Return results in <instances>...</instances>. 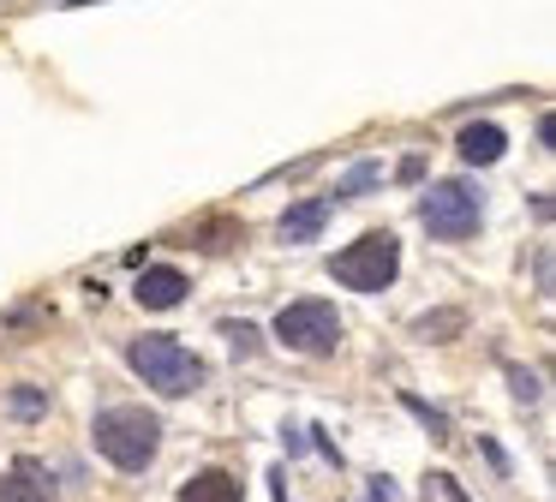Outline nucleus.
Instances as JSON below:
<instances>
[{
	"label": "nucleus",
	"instance_id": "obj_1",
	"mask_svg": "<svg viewBox=\"0 0 556 502\" xmlns=\"http://www.w3.org/2000/svg\"><path fill=\"white\" fill-rule=\"evenodd\" d=\"M90 437H97L102 461H114L121 473H144L162 449V418L144 413V406H102Z\"/></svg>",
	"mask_w": 556,
	"mask_h": 502
},
{
	"label": "nucleus",
	"instance_id": "obj_2",
	"mask_svg": "<svg viewBox=\"0 0 556 502\" xmlns=\"http://www.w3.org/2000/svg\"><path fill=\"white\" fill-rule=\"evenodd\" d=\"M126 365H132L156 394H192L198 382H204V359H198L192 347H180L174 335H138V341L126 347Z\"/></svg>",
	"mask_w": 556,
	"mask_h": 502
},
{
	"label": "nucleus",
	"instance_id": "obj_3",
	"mask_svg": "<svg viewBox=\"0 0 556 502\" xmlns=\"http://www.w3.org/2000/svg\"><path fill=\"white\" fill-rule=\"evenodd\" d=\"M329 275H336L341 287H353V293H383L401 275V239L389 234V227H371V234H359L348 251H336Z\"/></svg>",
	"mask_w": 556,
	"mask_h": 502
},
{
	"label": "nucleus",
	"instance_id": "obj_4",
	"mask_svg": "<svg viewBox=\"0 0 556 502\" xmlns=\"http://www.w3.org/2000/svg\"><path fill=\"white\" fill-rule=\"evenodd\" d=\"M479 215H484V198L467 186V179H437V186L419 198L425 234H431V239H448V246H460V239L479 234Z\"/></svg>",
	"mask_w": 556,
	"mask_h": 502
},
{
	"label": "nucleus",
	"instance_id": "obj_5",
	"mask_svg": "<svg viewBox=\"0 0 556 502\" xmlns=\"http://www.w3.org/2000/svg\"><path fill=\"white\" fill-rule=\"evenodd\" d=\"M276 341L288 353H305V359H324L341 347V317L329 299H293V305L276 311Z\"/></svg>",
	"mask_w": 556,
	"mask_h": 502
},
{
	"label": "nucleus",
	"instance_id": "obj_6",
	"mask_svg": "<svg viewBox=\"0 0 556 502\" xmlns=\"http://www.w3.org/2000/svg\"><path fill=\"white\" fill-rule=\"evenodd\" d=\"M186 287H192V281H186L174 263H150V269L138 275L132 293H138V305H144V311H174V305L186 299Z\"/></svg>",
	"mask_w": 556,
	"mask_h": 502
},
{
	"label": "nucleus",
	"instance_id": "obj_7",
	"mask_svg": "<svg viewBox=\"0 0 556 502\" xmlns=\"http://www.w3.org/2000/svg\"><path fill=\"white\" fill-rule=\"evenodd\" d=\"M329 215H336V198H300L281 210V239L288 246H305V239H317L329 227Z\"/></svg>",
	"mask_w": 556,
	"mask_h": 502
},
{
	"label": "nucleus",
	"instance_id": "obj_8",
	"mask_svg": "<svg viewBox=\"0 0 556 502\" xmlns=\"http://www.w3.org/2000/svg\"><path fill=\"white\" fill-rule=\"evenodd\" d=\"M0 502H61V490H54V478L37 461H18L13 473L0 478Z\"/></svg>",
	"mask_w": 556,
	"mask_h": 502
},
{
	"label": "nucleus",
	"instance_id": "obj_9",
	"mask_svg": "<svg viewBox=\"0 0 556 502\" xmlns=\"http://www.w3.org/2000/svg\"><path fill=\"white\" fill-rule=\"evenodd\" d=\"M503 150H508V138H503V126H491V120H472V126L460 131V162L467 167L503 162Z\"/></svg>",
	"mask_w": 556,
	"mask_h": 502
},
{
	"label": "nucleus",
	"instance_id": "obj_10",
	"mask_svg": "<svg viewBox=\"0 0 556 502\" xmlns=\"http://www.w3.org/2000/svg\"><path fill=\"white\" fill-rule=\"evenodd\" d=\"M180 502H245V490H240V478H233V473H222V466H210V473L186 478Z\"/></svg>",
	"mask_w": 556,
	"mask_h": 502
},
{
	"label": "nucleus",
	"instance_id": "obj_11",
	"mask_svg": "<svg viewBox=\"0 0 556 502\" xmlns=\"http://www.w3.org/2000/svg\"><path fill=\"white\" fill-rule=\"evenodd\" d=\"M371 186H383V162H359L348 179H341V191H348V198H365Z\"/></svg>",
	"mask_w": 556,
	"mask_h": 502
},
{
	"label": "nucleus",
	"instance_id": "obj_12",
	"mask_svg": "<svg viewBox=\"0 0 556 502\" xmlns=\"http://www.w3.org/2000/svg\"><path fill=\"white\" fill-rule=\"evenodd\" d=\"M460 323H467L460 311H437V317H419V335L425 341H443V329H460Z\"/></svg>",
	"mask_w": 556,
	"mask_h": 502
},
{
	"label": "nucleus",
	"instance_id": "obj_13",
	"mask_svg": "<svg viewBox=\"0 0 556 502\" xmlns=\"http://www.w3.org/2000/svg\"><path fill=\"white\" fill-rule=\"evenodd\" d=\"M407 406H413V413H419V418H425V425H431V437H448V418H443V413H437V406H425V401H419V394H407Z\"/></svg>",
	"mask_w": 556,
	"mask_h": 502
},
{
	"label": "nucleus",
	"instance_id": "obj_14",
	"mask_svg": "<svg viewBox=\"0 0 556 502\" xmlns=\"http://www.w3.org/2000/svg\"><path fill=\"white\" fill-rule=\"evenodd\" d=\"M222 335H228L240 353H252V347H257V329H252V323H222Z\"/></svg>",
	"mask_w": 556,
	"mask_h": 502
},
{
	"label": "nucleus",
	"instance_id": "obj_15",
	"mask_svg": "<svg viewBox=\"0 0 556 502\" xmlns=\"http://www.w3.org/2000/svg\"><path fill=\"white\" fill-rule=\"evenodd\" d=\"M508 382H515V394H520V401H539V377H532V371H508Z\"/></svg>",
	"mask_w": 556,
	"mask_h": 502
},
{
	"label": "nucleus",
	"instance_id": "obj_16",
	"mask_svg": "<svg viewBox=\"0 0 556 502\" xmlns=\"http://www.w3.org/2000/svg\"><path fill=\"white\" fill-rule=\"evenodd\" d=\"M42 406H49V394H42V389H18L13 394V413H42Z\"/></svg>",
	"mask_w": 556,
	"mask_h": 502
}]
</instances>
